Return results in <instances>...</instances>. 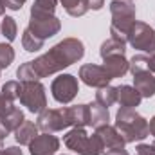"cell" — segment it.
<instances>
[{"mask_svg": "<svg viewBox=\"0 0 155 155\" xmlns=\"http://www.w3.org/2000/svg\"><path fill=\"white\" fill-rule=\"evenodd\" d=\"M36 126H38V130L47 132V134L61 132V130L72 126L71 110L69 108H45L38 114Z\"/></svg>", "mask_w": 155, "mask_h": 155, "instance_id": "8992f818", "label": "cell"}, {"mask_svg": "<svg viewBox=\"0 0 155 155\" xmlns=\"http://www.w3.org/2000/svg\"><path fill=\"white\" fill-rule=\"evenodd\" d=\"M132 76H134V87L141 94V97H146V99L153 97L155 96V78L150 71H141V72H135Z\"/></svg>", "mask_w": 155, "mask_h": 155, "instance_id": "5bb4252c", "label": "cell"}, {"mask_svg": "<svg viewBox=\"0 0 155 155\" xmlns=\"http://www.w3.org/2000/svg\"><path fill=\"white\" fill-rule=\"evenodd\" d=\"M63 144L79 155H103L105 148L96 134L88 135L85 126H72L63 137Z\"/></svg>", "mask_w": 155, "mask_h": 155, "instance_id": "277c9868", "label": "cell"}, {"mask_svg": "<svg viewBox=\"0 0 155 155\" xmlns=\"http://www.w3.org/2000/svg\"><path fill=\"white\" fill-rule=\"evenodd\" d=\"M69 110H71L72 126H87L88 124V107L87 105L69 107Z\"/></svg>", "mask_w": 155, "mask_h": 155, "instance_id": "7402d4cb", "label": "cell"}, {"mask_svg": "<svg viewBox=\"0 0 155 155\" xmlns=\"http://www.w3.org/2000/svg\"><path fill=\"white\" fill-rule=\"evenodd\" d=\"M15 60V49L11 47V43H0V71L7 69Z\"/></svg>", "mask_w": 155, "mask_h": 155, "instance_id": "484cf974", "label": "cell"}, {"mask_svg": "<svg viewBox=\"0 0 155 155\" xmlns=\"http://www.w3.org/2000/svg\"><path fill=\"white\" fill-rule=\"evenodd\" d=\"M60 2H61V5L65 7L67 15H71V16H74V18L83 16V15L88 11L85 0H60Z\"/></svg>", "mask_w": 155, "mask_h": 155, "instance_id": "603a6c76", "label": "cell"}, {"mask_svg": "<svg viewBox=\"0 0 155 155\" xmlns=\"http://www.w3.org/2000/svg\"><path fill=\"white\" fill-rule=\"evenodd\" d=\"M128 61H130V71L128 72H132V74L141 72V71H148V56L146 54H135Z\"/></svg>", "mask_w": 155, "mask_h": 155, "instance_id": "83f0119b", "label": "cell"}, {"mask_svg": "<svg viewBox=\"0 0 155 155\" xmlns=\"http://www.w3.org/2000/svg\"><path fill=\"white\" fill-rule=\"evenodd\" d=\"M116 128L124 143L144 141L150 135V124L135 108H119L116 114Z\"/></svg>", "mask_w": 155, "mask_h": 155, "instance_id": "7a4b0ae2", "label": "cell"}, {"mask_svg": "<svg viewBox=\"0 0 155 155\" xmlns=\"http://www.w3.org/2000/svg\"><path fill=\"white\" fill-rule=\"evenodd\" d=\"M148 124H150V134H152V135L155 137V116L152 117L150 121H148Z\"/></svg>", "mask_w": 155, "mask_h": 155, "instance_id": "74e56055", "label": "cell"}, {"mask_svg": "<svg viewBox=\"0 0 155 155\" xmlns=\"http://www.w3.org/2000/svg\"><path fill=\"white\" fill-rule=\"evenodd\" d=\"M0 155H24V152L18 148V146H9V148H4Z\"/></svg>", "mask_w": 155, "mask_h": 155, "instance_id": "836d02e7", "label": "cell"}, {"mask_svg": "<svg viewBox=\"0 0 155 155\" xmlns=\"http://www.w3.org/2000/svg\"><path fill=\"white\" fill-rule=\"evenodd\" d=\"M60 150V139L52 134H38L29 143V153L31 155H56Z\"/></svg>", "mask_w": 155, "mask_h": 155, "instance_id": "8fae6325", "label": "cell"}, {"mask_svg": "<svg viewBox=\"0 0 155 155\" xmlns=\"http://www.w3.org/2000/svg\"><path fill=\"white\" fill-rule=\"evenodd\" d=\"M36 135H38V126H36V123L27 121V119H25V121L18 126V130L15 132L16 143H18V144H24V146H29V143H31Z\"/></svg>", "mask_w": 155, "mask_h": 155, "instance_id": "e0dca14e", "label": "cell"}, {"mask_svg": "<svg viewBox=\"0 0 155 155\" xmlns=\"http://www.w3.org/2000/svg\"><path fill=\"white\" fill-rule=\"evenodd\" d=\"M103 155H128V152L124 148H116V150H107Z\"/></svg>", "mask_w": 155, "mask_h": 155, "instance_id": "e575fe53", "label": "cell"}, {"mask_svg": "<svg viewBox=\"0 0 155 155\" xmlns=\"http://www.w3.org/2000/svg\"><path fill=\"white\" fill-rule=\"evenodd\" d=\"M5 9H7V7H5V2H4V0H0V16L5 13Z\"/></svg>", "mask_w": 155, "mask_h": 155, "instance_id": "f35d334b", "label": "cell"}, {"mask_svg": "<svg viewBox=\"0 0 155 155\" xmlns=\"http://www.w3.org/2000/svg\"><path fill=\"white\" fill-rule=\"evenodd\" d=\"M85 2H87V7L92 11H99L105 5V0H85Z\"/></svg>", "mask_w": 155, "mask_h": 155, "instance_id": "d6a6232c", "label": "cell"}, {"mask_svg": "<svg viewBox=\"0 0 155 155\" xmlns=\"http://www.w3.org/2000/svg\"><path fill=\"white\" fill-rule=\"evenodd\" d=\"M85 56V45L79 38H63L52 45L49 52L38 56L36 60L31 61L33 71L38 79L49 78L56 72H61L63 69L71 67L72 63H78Z\"/></svg>", "mask_w": 155, "mask_h": 155, "instance_id": "6da1fadb", "label": "cell"}, {"mask_svg": "<svg viewBox=\"0 0 155 155\" xmlns=\"http://www.w3.org/2000/svg\"><path fill=\"white\" fill-rule=\"evenodd\" d=\"M94 130H96L94 134L99 137V141H101L105 152H107V150H116V148H124V146H126L123 135L117 132L116 126H112V124H103V126H97V128H94Z\"/></svg>", "mask_w": 155, "mask_h": 155, "instance_id": "7c38bea8", "label": "cell"}, {"mask_svg": "<svg viewBox=\"0 0 155 155\" xmlns=\"http://www.w3.org/2000/svg\"><path fill=\"white\" fill-rule=\"evenodd\" d=\"M78 76H79V79L85 85L94 87V88L107 87L112 81V78L108 76V72L105 71V67L103 65H96V63H85V65H81Z\"/></svg>", "mask_w": 155, "mask_h": 155, "instance_id": "30bf717a", "label": "cell"}, {"mask_svg": "<svg viewBox=\"0 0 155 155\" xmlns=\"http://www.w3.org/2000/svg\"><path fill=\"white\" fill-rule=\"evenodd\" d=\"M78 92H79V83H78V78L72 74H60L51 83V94H52L54 101H58L61 105L72 103Z\"/></svg>", "mask_w": 155, "mask_h": 155, "instance_id": "ba28073f", "label": "cell"}, {"mask_svg": "<svg viewBox=\"0 0 155 155\" xmlns=\"http://www.w3.org/2000/svg\"><path fill=\"white\" fill-rule=\"evenodd\" d=\"M96 103H99L105 108H108L114 103H117V87L107 85V87L97 88V92H96Z\"/></svg>", "mask_w": 155, "mask_h": 155, "instance_id": "d6986e66", "label": "cell"}, {"mask_svg": "<svg viewBox=\"0 0 155 155\" xmlns=\"http://www.w3.org/2000/svg\"><path fill=\"white\" fill-rule=\"evenodd\" d=\"M22 88H20V103L31 112V114H40L41 110L47 108V94H45V87L43 83L36 81H20Z\"/></svg>", "mask_w": 155, "mask_h": 155, "instance_id": "5b68a950", "label": "cell"}, {"mask_svg": "<svg viewBox=\"0 0 155 155\" xmlns=\"http://www.w3.org/2000/svg\"><path fill=\"white\" fill-rule=\"evenodd\" d=\"M27 29L33 35H36L38 38L47 40V38H52L54 35L60 33L61 22L54 15H31V20H29Z\"/></svg>", "mask_w": 155, "mask_h": 155, "instance_id": "9c48e42d", "label": "cell"}, {"mask_svg": "<svg viewBox=\"0 0 155 155\" xmlns=\"http://www.w3.org/2000/svg\"><path fill=\"white\" fill-rule=\"evenodd\" d=\"M103 67L108 72V76L116 79V78H123L130 71V61L126 60L124 54H112L103 58Z\"/></svg>", "mask_w": 155, "mask_h": 155, "instance_id": "4fadbf2b", "label": "cell"}, {"mask_svg": "<svg viewBox=\"0 0 155 155\" xmlns=\"http://www.w3.org/2000/svg\"><path fill=\"white\" fill-rule=\"evenodd\" d=\"M110 13H112V24H110V38L124 41L128 38L130 29L134 27L135 20V5L134 2L126 0H112L110 2Z\"/></svg>", "mask_w": 155, "mask_h": 155, "instance_id": "3957f363", "label": "cell"}, {"mask_svg": "<svg viewBox=\"0 0 155 155\" xmlns=\"http://www.w3.org/2000/svg\"><path fill=\"white\" fill-rule=\"evenodd\" d=\"M152 144H153V146H155V141H153V143H152Z\"/></svg>", "mask_w": 155, "mask_h": 155, "instance_id": "7bdbcfd3", "label": "cell"}, {"mask_svg": "<svg viewBox=\"0 0 155 155\" xmlns=\"http://www.w3.org/2000/svg\"><path fill=\"white\" fill-rule=\"evenodd\" d=\"M43 43H45V40L38 38L29 29H24V33H22V47L27 52H38L40 49H43Z\"/></svg>", "mask_w": 155, "mask_h": 155, "instance_id": "44dd1931", "label": "cell"}, {"mask_svg": "<svg viewBox=\"0 0 155 155\" xmlns=\"http://www.w3.org/2000/svg\"><path fill=\"white\" fill-rule=\"evenodd\" d=\"M126 2H134V0H126Z\"/></svg>", "mask_w": 155, "mask_h": 155, "instance_id": "b9f144b4", "label": "cell"}, {"mask_svg": "<svg viewBox=\"0 0 155 155\" xmlns=\"http://www.w3.org/2000/svg\"><path fill=\"white\" fill-rule=\"evenodd\" d=\"M88 124L87 126H92V128H97V126H103V124H108L110 121V114H108V108L101 107L99 103H88Z\"/></svg>", "mask_w": 155, "mask_h": 155, "instance_id": "2e32d148", "label": "cell"}, {"mask_svg": "<svg viewBox=\"0 0 155 155\" xmlns=\"http://www.w3.org/2000/svg\"><path fill=\"white\" fill-rule=\"evenodd\" d=\"M0 119H2V123L5 124V128H7L9 132H16L18 126L25 121V116H24V112H22L18 107H13L9 112H5Z\"/></svg>", "mask_w": 155, "mask_h": 155, "instance_id": "ac0fdd59", "label": "cell"}, {"mask_svg": "<svg viewBox=\"0 0 155 155\" xmlns=\"http://www.w3.org/2000/svg\"><path fill=\"white\" fill-rule=\"evenodd\" d=\"M4 2H5V7H7V9H11V11H20L27 0H4Z\"/></svg>", "mask_w": 155, "mask_h": 155, "instance_id": "1f68e13d", "label": "cell"}, {"mask_svg": "<svg viewBox=\"0 0 155 155\" xmlns=\"http://www.w3.org/2000/svg\"><path fill=\"white\" fill-rule=\"evenodd\" d=\"M9 134H11V132H9V130L5 128V124H4V123H2V119H0V139L4 141V139H5V137L9 135Z\"/></svg>", "mask_w": 155, "mask_h": 155, "instance_id": "8d00e7d4", "label": "cell"}, {"mask_svg": "<svg viewBox=\"0 0 155 155\" xmlns=\"http://www.w3.org/2000/svg\"><path fill=\"white\" fill-rule=\"evenodd\" d=\"M0 35H2V22H0Z\"/></svg>", "mask_w": 155, "mask_h": 155, "instance_id": "60d3db41", "label": "cell"}, {"mask_svg": "<svg viewBox=\"0 0 155 155\" xmlns=\"http://www.w3.org/2000/svg\"><path fill=\"white\" fill-rule=\"evenodd\" d=\"M58 0H35L31 15H54Z\"/></svg>", "mask_w": 155, "mask_h": 155, "instance_id": "cb8c5ba5", "label": "cell"}, {"mask_svg": "<svg viewBox=\"0 0 155 155\" xmlns=\"http://www.w3.org/2000/svg\"><path fill=\"white\" fill-rule=\"evenodd\" d=\"M13 107H15V103H13L11 99H7V97H5V96L0 92V117L4 116L5 112H9Z\"/></svg>", "mask_w": 155, "mask_h": 155, "instance_id": "f546056e", "label": "cell"}, {"mask_svg": "<svg viewBox=\"0 0 155 155\" xmlns=\"http://www.w3.org/2000/svg\"><path fill=\"white\" fill-rule=\"evenodd\" d=\"M135 155H155V146L153 144H137Z\"/></svg>", "mask_w": 155, "mask_h": 155, "instance_id": "4dcf8cb0", "label": "cell"}, {"mask_svg": "<svg viewBox=\"0 0 155 155\" xmlns=\"http://www.w3.org/2000/svg\"><path fill=\"white\" fill-rule=\"evenodd\" d=\"M143 97L132 85H119L117 87V103L121 108H137L141 105Z\"/></svg>", "mask_w": 155, "mask_h": 155, "instance_id": "9a60e30c", "label": "cell"}, {"mask_svg": "<svg viewBox=\"0 0 155 155\" xmlns=\"http://www.w3.org/2000/svg\"><path fill=\"white\" fill-rule=\"evenodd\" d=\"M99 54H101V58H107V56H112V54H126V43L114 38H108L101 43Z\"/></svg>", "mask_w": 155, "mask_h": 155, "instance_id": "ffe728a7", "label": "cell"}, {"mask_svg": "<svg viewBox=\"0 0 155 155\" xmlns=\"http://www.w3.org/2000/svg\"><path fill=\"white\" fill-rule=\"evenodd\" d=\"M148 71L155 74V54H150L148 56Z\"/></svg>", "mask_w": 155, "mask_h": 155, "instance_id": "d590c367", "label": "cell"}, {"mask_svg": "<svg viewBox=\"0 0 155 155\" xmlns=\"http://www.w3.org/2000/svg\"><path fill=\"white\" fill-rule=\"evenodd\" d=\"M2 35L5 36L7 41H13L18 35V25H16V20L13 16H4L2 20Z\"/></svg>", "mask_w": 155, "mask_h": 155, "instance_id": "d4e9b609", "label": "cell"}, {"mask_svg": "<svg viewBox=\"0 0 155 155\" xmlns=\"http://www.w3.org/2000/svg\"><path fill=\"white\" fill-rule=\"evenodd\" d=\"M4 150V143H2V139H0V152Z\"/></svg>", "mask_w": 155, "mask_h": 155, "instance_id": "ab89813d", "label": "cell"}, {"mask_svg": "<svg viewBox=\"0 0 155 155\" xmlns=\"http://www.w3.org/2000/svg\"><path fill=\"white\" fill-rule=\"evenodd\" d=\"M20 88H22V83L13 79V81H5L0 92H2V94L7 97V99H11V101L15 103V101L20 97Z\"/></svg>", "mask_w": 155, "mask_h": 155, "instance_id": "4316f807", "label": "cell"}, {"mask_svg": "<svg viewBox=\"0 0 155 155\" xmlns=\"http://www.w3.org/2000/svg\"><path fill=\"white\" fill-rule=\"evenodd\" d=\"M126 41L141 52L146 54H155V29L144 22H135L134 27L128 33Z\"/></svg>", "mask_w": 155, "mask_h": 155, "instance_id": "52a82bcc", "label": "cell"}, {"mask_svg": "<svg viewBox=\"0 0 155 155\" xmlns=\"http://www.w3.org/2000/svg\"><path fill=\"white\" fill-rule=\"evenodd\" d=\"M16 76H18V81H36V79H38L36 74H35V71H33L31 61L22 63V65L16 69Z\"/></svg>", "mask_w": 155, "mask_h": 155, "instance_id": "f1b7e54d", "label": "cell"}]
</instances>
